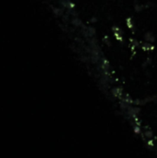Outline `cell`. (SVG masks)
<instances>
[{"label":"cell","mask_w":157,"mask_h":158,"mask_svg":"<svg viewBox=\"0 0 157 158\" xmlns=\"http://www.w3.org/2000/svg\"><path fill=\"white\" fill-rule=\"evenodd\" d=\"M133 129H134V132L137 133V134H140V133L142 132V129H140V128L139 126H134Z\"/></svg>","instance_id":"cell-1"},{"label":"cell","mask_w":157,"mask_h":158,"mask_svg":"<svg viewBox=\"0 0 157 158\" xmlns=\"http://www.w3.org/2000/svg\"><path fill=\"white\" fill-rule=\"evenodd\" d=\"M152 131H145V136L147 137V138H149V139H151V138L152 137Z\"/></svg>","instance_id":"cell-2"}]
</instances>
